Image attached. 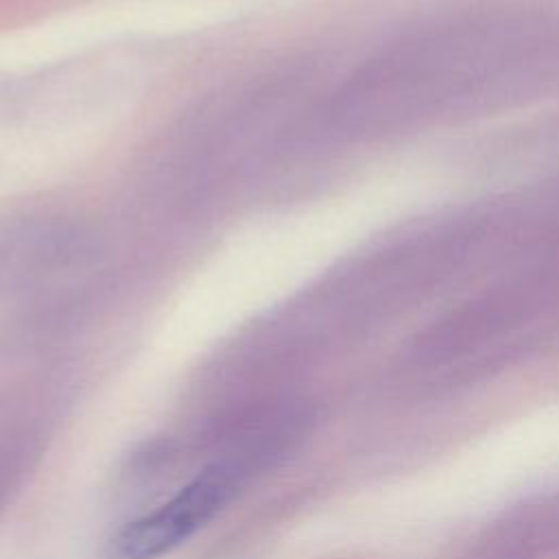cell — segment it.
<instances>
[{
	"label": "cell",
	"mask_w": 559,
	"mask_h": 559,
	"mask_svg": "<svg viewBox=\"0 0 559 559\" xmlns=\"http://www.w3.org/2000/svg\"><path fill=\"white\" fill-rule=\"evenodd\" d=\"M236 467L225 463L197 476L173 498L129 522L109 544V559H159L210 522L236 489Z\"/></svg>",
	"instance_id": "cell-1"
},
{
	"label": "cell",
	"mask_w": 559,
	"mask_h": 559,
	"mask_svg": "<svg viewBox=\"0 0 559 559\" xmlns=\"http://www.w3.org/2000/svg\"><path fill=\"white\" fill-rule=\"evenodd\" d=\"M552 550H559V493L504 513L465 559H537Z\"/></svg>",
	"instance_id": "cell-2"
}]
</instances>
